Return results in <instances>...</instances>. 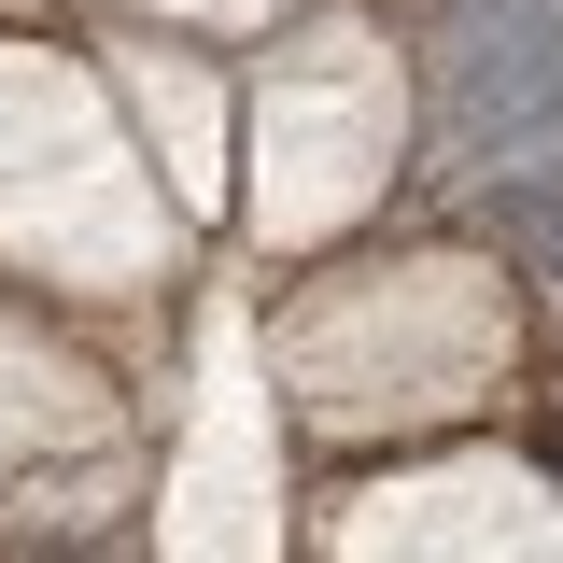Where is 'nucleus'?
Masks as SVG:
<instances>
[{"mask_svg": "<svg viewBox=\"0 0 563 563\" xmlns=\"http://www.w3.org/2000/svg\"><path fill=\"white\" fill-rule=\"evenodd\" d=\"M437 141L465 169L563 155V0H451L437 14Z\"/></svg>", "mask_w": 563, "mask_h": 563, "instance_id": "obj_1", "label": "nucleus"}, {"mask_svg": "<svg viewBox=\"0 0 563 563\" xmlns=\"http://www.w3.org/2000/svg\"><path fill=\"white\" fill-rule=\"evenodd\" d=\"M479 225L521 254V268L563 282V155H521V169H479Z\"/></svg>", "mask_w": 563, "mask_h": 563, "instance_id": "obj_2", "label": "nucleus"}]
</instances>
